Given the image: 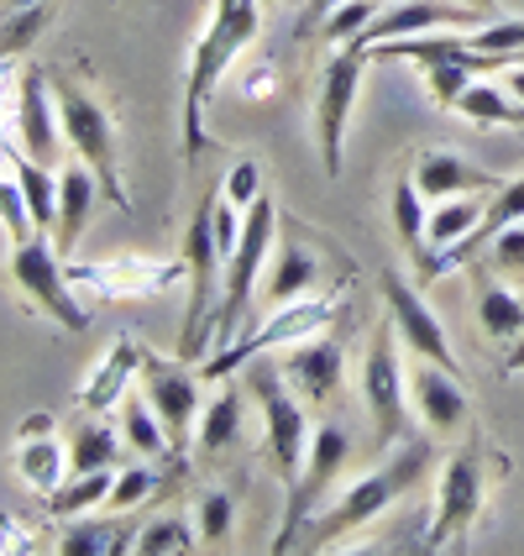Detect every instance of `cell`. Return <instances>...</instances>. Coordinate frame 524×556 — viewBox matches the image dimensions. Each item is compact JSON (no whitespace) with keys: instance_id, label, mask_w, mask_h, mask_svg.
Segmentation results:
<instances>
[{"instance_id":"obj_1","label":"cell","mask_w":524,"mask_h":556,"mask_svg":"<svg viewBox=\"0 0 524 556\" xmlns=\"http://www.w3.org/2000/svg\"><path fill=\"white\" fill-rule=\"evenodd\" d=\"M257 22H263V0H216L210 27L194 42L189 79H184V163H194V157L210 148V137H205V105L216 94L220 74L231 68V59L257 37Z\"/></svg>"},{"instance_id":"obj_2","label":"cell","mask_w":524,"mask_h":556,"mask_svg":"<svg viewBox=\"0 0 524 556\" xmlns=\"http://www.w3.org/2000/svg\"><path fill=\"white\" fill-rule=\"evenodd\" d=\"M425 467H431V441H404L399 452H394V463L368 472V478H357L331 509H320V515L309 520V535H299V552H331L352 530L372 526L383 509H394V504L425 478Z\"/></svg>"},{"instance_id":"obj_3","label":"cell","mask_w":524,"mask_h":556,"mask_svg":"<svg viewBox=\"0 0 524 556\" xmlns=\"http://www.w3.org/2000/svg\"><path fill=\"white\" fill-rule=\"evenodd\" d=\"M48 79H53V94H59V122H63L68 157H85L94 168V179H100V194L126 211L122 157H116V122H111V111H105V105L94 100L90 85H79L74 74L48 68Z\"/></svg>"},{"instance_id":"obj_4","label":"cell","mask_w":524,"mask_h":556,"mask_svg":"<svg viewBox=\"0 0 524 556\" xmlns=\"http://www.w3.org/2000/svg\"><path fill=\"white\" fill-rule=\"evenodd\" d=\"M278 242V205L268 194H257L247 205V226H242V248L226 257V283H220V305H216V352L237 346L247 337V309H252V289L273 257Z\"/></svg>"},{"instance_id":"obj_5","label":"cell","mask_w":524,"mask_h":556,"mask_svg":"<svg viewBox=\"0 0 524 556\" xmlns=\"http://www.w3.org/2000/svg\"><path fill=\"white\" fill-rule=\"evenodd\" d=\"M488 467H498V457L472 435L462 452L446 463L440 472V489H435V520H431V535L420 541V552L435 556V552H457L467 546V530L477 526L483 504H488Z\"/></svg>"},{"instance_id":"obj_6","label":"cell","mask_w":524,"mask_h":556,"mask_svg":"<svg viewBox=\"0 0 524 556\" xmlns=\"http://www.w3.org/2000/svg\"><path fill=\"white\" fill-rule=\"evenodd\" d=\"M184 274H189V315H184V337H179V363H194L210 341L216 326V289L226 283V257L216 248V200L205 194L189 216L184 231Z\"/></svg>"},{"instance_id":"obj_7","label":"cell","mask_w":524,"mask_h":556,"mask_svg":"<svg viewBox=\"0 0 524 556\" xmlns=\"http://www.w3.org/2000/svg\"><path fill=\"white\" fill-rule=\"evenodd\" d=\"M247 383H252V394H257V404H263V452H268L273 472L283 478V489H294L299 472H305L309 435H315L305 420V404L283 383L278 363H257L247 372Z\"/></svg>"},{"instance_id":"obj_8","label":"cell","mask_w":524,"mask_h":556,"mask_svg":"<svg viewBox=\"0 0 524 556\" xmlns=\"http://www.w3.org/2000/svg\"><path fill=\"white\" fill-rule=\"evenodd\" d=\"M352 457V435L341 420H325V426H315L309 435V457H305V472H299V483L289 489V504H283V520H278V535H273V552H294L299 546V530L315 520V509L325 504L331 494V483L341 478V467Z\"/></svg>"},{"instance_id":"obj_9","label":"cell","mask_w":524,"mask_h":556,"mask_svg":"<svg viewBox=\"0 0 524 556\" xmlns=\"http://www.w3.org/2000/svg\"><path fill=\"white\" fill-rule=\"evenodd\" d=\"M362 68H368V48H331V59L320 68V100H315V137H320V168L325 179H341L346 168V126H352V105L362 90Z\"/></svg>"},{"instance_id":"obj_10","label":"cell","mask_w":524,"mask_h":556,"mask_svg":"<svg viewBox=\"0 0 524 556\" xmlns=\"http://www.w3.org/2000/svg\"><path fill=\"white\" fill-rule=\"evenodd\" d=\"M11 283L27 294L31 309H42L48 320H59L63 331H90V309L74 300L63 257L53 242H42V231H31L27 242H11Z\"/></svg>"},{"instance_id":"obj_11","label":"cell","mask_w":524,"mask_h":556,"mask_svg":"<svg viewBox=\"0 0 524 556\" xmlns=\"http://www.w3.org/2000/svg\"><path fill=\"white\" fill-rule=\"evenodd\" d=\"M394 337H399V331H394V320L383 315L368 341V363H362V394H368V415H372L378 446H394V441L409 435V404H404V372H399Z\"/></svg>"},{"instance_id":"obj_12","label":"cell","mask_w":524,"mask_h":556,"mask_svg":"<svg viewBox=\"0 0 524 556\" xmlns=\"http://www.w3.org/2000/svg\"><path fill=\"white\" fill-rule=\"evenodd\" d=\"M378 294H383V305H388L394 331L409 341V352H414L420 363H435V368L457 372V352H451V341H446L440 315L425 305L420 283H409V278H399L394 268H383V274H378Z\"/></svg>"},{"instance_id":"obj_13","label":"cell","mask_w":524,"mask_h":556,"mask_svg":"<svg viewBox=\"0 0 524 556\" xmlns=\"http://www.w3.org/2000/svg\"><path fill=\"white\" fill-rule=\"evenodd\" d=\"M16 148L31 153L37 163H63L68 142H63V122H59V94L48 68H27L22 85H16Z\"/></svg>"},{"instance_id":"obj_14","label":"cell","mask_w":524,"mask_h":556,"mask_svg":"<svg viewBox=\"0 0 524 556\" xmlns=\"http://www.w3.org/2000/svg\"><path fill=\"white\" fill-rule=\"evenodd\" d=\"M142 394H148V404L157 409V420H163V431H168V446L184 452L189 441H194V426H200V389H194L189 368L142 352Z\"/></svg>"},{"instance_id":"obj_15","label":"cell","mask_w":524,"mask_h":556,"mask_svg":"<svg viewBox=\"0 0 524 556\" xmlns=\"http://www.w3.org/2000/svg\"><path fill=\"white\" fill-rule=\"evenodd\" d=\"M488 16L472 11L467 0H399L394 11H378L372 27L362 31L357 48H378V42H394V37H420L435 27H483Z\"/></svg>"},{"instance_id":"obj_16","label":"cell","mask_w":524,"mask_h":556,"mask_svg":"<svg viewBox=\"0 0 524 556\" xmlns=\"http://www.w3.org/2000/svg\"><path fill=\"white\" fill-rule=\"evenodd\" d=\"M278 372H283V383H289L305 404H325L331 394H341V378H346V363H341V337L294 341V346L278 357Z\"/></svg>"},{"instance_id":"obj_17","label":"cell","mask_w":524,"mask_h":556,"mask_svg":"<svg viewBox=\"0 0 524 556\" xmlns=\"http://www.w3.org/2000/svg\"><path fill=\"white\" fill-rule=\"evenodd\" d=\"M336 300H299L294 309H278L268 326H257V331H247V337L237 341V346H226L216 363L205 368V378H220V372H231L237 363H247L252 352H268V346H278V341H299V337H309L315 326H325L331 315H336Z\"/></svg>"},{"instance_id":"obj_18","label":"cell","mask_w":524,"mask_h":556,"mask_svg":"<svg viewBox=\"0 0 524 556\" xmlns=\"http://www.w3.org/2000/svg\"><path fill=\"white\" fill-rule=\"evenodd\" d=\"M325 263L331 257L320 252V242L309 231H289L283 242H273V263L263 268V294L273 305H289V300H299L305 289H315L325 278Z\"/></svg>"},{"instance_id":"obj_19","label":"cell","mask_w":524,"mask_h":556,"mask_svg":"<svg viewBox=\"0 0 524 556\" xmlns=\"http://www.w3.org/2000/svg\"><path fill=\"white\" fill-rule=\"evenodd\" d=\"M409 400H414V415L431 426V435H457L472 420V400H467L462 378L435 368V363L409 372Z\"/></svg>"},{"instance_id":"obj_20","label":"cell","mask_w":524,"mask_h":556,"mask_svg":"<svg viewBox=\"0 0 524 556\" xmlns=\"http://www.w3.org/2000/svg\"><path fill=\"white\" fill-rule=\"evenodd\" d=\"M409 174H414V185H420V194H425V200H451V194H494V189L503 185L498 174L477 168V163H467L462 153H446V148L414 153Z\"/></svg>"},{"instance_id":"obj_21","label":"cell","mask_w":524,"mask_h":556,"mask_svg":"<svg viewBox=\"0 0 524 556\" xmlns=\"http://www.w3.org/2000/svg\"><path fill=\"white\" fill-rule=\"evenodd\" d=\"M94 194H100V179H94V168L85 157H68L59 174V220H53V248L59 257L79 248V237H85V226L94 216Z\"/></svg>"},{"instance_id":"obj_22","label":"cell","mask_w":524,"mask_h":556,"mask_svg":"<svg viewBox=\"0 0 524 556\" xmlns=\"http://www.w3.org/2000/svg\"><path fill=\"white\" fill-rule=\"evenodd\" d=\"M477 326L494 346H524V300L494 278H477Z\"/></svg>"},{"instance_id":"obj_23","label":"cell","mask_w":524,"mask_h":556,"mask_svg":"<svg viewBox=\"0 0 524 556\" xmlns=\"http://www.w3.org/2000/svg\"><path fill=\"white\" fill-rule=\"evenodd\" d=\"M483 211H488V200L483 194H451V200H435V216L425 220V263H431L435 252H446L451 242H462V237H472L477 226H483ZM420 263V268H425ZM414 268V274H420Z\"/></svg>"},{"instance_id":"obj_24","label":"cell","mask_w":524,"mask_h":556,"mask_svg":"<svg viewBox=\"0 0 524 556\" xmlns=\"http://www.w3.org/2000/svg\"><path fill=\"white\" fill-rule=\"evenodd\" d=\"M194 446H200L205 463H216V457H226L231 446H242V394H237V389H220L216 400L200 409Z\"/></svg>"},{"instance_id":"obj_25","label":"cell","mask_w":524,"mask_h":556,"mask_svg":"<svg viewBox=\"0 0 524 556\" xmlns=\"http://www.w3.org/2000/svg\"><path fill=\"white\" fill-rule=\"evenodd\" d=\"M5 157H11V174H16L22 194H27L31 226L37 231H53V220H59V174L48 163H37L31 153H22V148H11Z\"/></svg>"},{"instance_id":"obj_26","label":"cell","mask_w":524,"mask_h":556,"mask_svg":"<svg viewBox=\"0 0 524 556\" xmlns=\"http://www.w3.org/2000/svg\"><path fill=\"white\" fill-rule=\"evenodd\" d=\"M131 541H137V535H131V526H122V520H85V515H74L53 546H59L63 556H111V552H126Z\"/></svg>"},{"instance_id":"obj_27","label":"cell","mask_w":524,"mask_h":556,"mask_svg":"<svg viewBox=\"0 0 524 556\" xmlns=\"http://www.w3.org/2000/svg\"><path fill=\"white\" fill-rule=\"evenodd\" d=\"M111 489H116V467H94V472H74L68 489H53L48 494V515L53 520H74V515H90L100 504H111Z\"/></svg>"},{"instance_id":"obj_28","label":"cell","mask_w":524,"mask_h":556,"mask_svg":"<svg viewBox=\"0 0 524 556\" xmlns=\"http://www.w3.org/2000/svg\"><path fill=\"white\" fill-rule=\"evenodd\" d=\"M394 237H399V248L414 257V268L425 263V194L414 185V174L404 168L399 179H394Z\"/></svg>"},{"instance_id":"obj_29","label":"cell","mask_w":524,"mask_h":556,"mask_svg":"<svg viewBox=\"0 0 524 556\" xmlns=\"http://www.w3.org/2000/svg\"><path fill=\"white\" fill-rule=\"evenodd\" d=\"M122 435L131 452H142V457H163V452H174L168 446V431H163V420H157V409L148 404V394H122Z\"/></svg>"},{"instance_id":"obj_30","label":"cell","mask_w":524,"mask_h":556,"mask_svg":"<svg viewBox=\"0 0 524 556\" xmlns=\"http://www.w3.org/2000/svg\"><path fill=\"white\" fill-rule=\"evenodd\" d=\"M200 546V526H189L184 515H153L148 526L137 530V541H131V552H142V556H189Z\"/></svg>"},{"instance_id":"obj_31","label":"cell","mask_w":524,"mask_h":556,"mask_svg":"<svg viewBox=\"0 0 524 556\" xmlns=\"http://www.w3.org/2000/svg\"><path fill=\"white\" fill-rule=\"evenodd\" d=\"M122 463V441L111 426L100 420H79L74 435H68V467L74 472H94V467H116Z\"/></svg>"},{"instance_id":"obj_32","label":"cell","mask_w":524,"mask_h":556,"mask_svg":"<svg viewBox=\"0 0 524 556\" xmlns=\"http://www.w3.org/2000/svg\"><path fill=\"white\" fill-rule=\"evenodd\" d=\"M16 472L27 478V489L53 494L63 483V446L48 441V431H42V441H22V446H16Z\"/></svg>"},{"instance_id":"obj_33","label":"cell","mask_w":524,"mask_h":556,"mask_svg":"<svg viewBox=\"0 0 524 556\" xmlns=\"http://www.w3.org/2000/svg\"><path fill=\"white\" fill-rule=\"evenodd\" d=\"M48 16H53L48 0L22 5V11H0V59H16L22 48H31L42 37V27H48Z\"/></svg>"},{"instance_id":"obj_34","label":"cell","mask_w":524,"mask_h":556,"mask_svg":"<svg viewBox=\"0 0 524 556\" xmlns=\"http://www.w3.org/2000/svg\"><path fill=\"white\" fill-rule=\"evenodd\" d=\"M372 16H378V0H341L336 11L320 22V37H325L331 48H352V42H362V31L372 27Z\"/></svg>"},{"instance_id":"obj_35","label":"cell","mask_w":524,"mask_h":556,"mask_svg":"<svg viewBox=\"0 0 524 556\" xmlns=\"http://www.w3.org/2000/svg\"><path fill=\"white\" fill-rule=\"evenodd\" d=\"M457 111L477 126H514V111H520V105H509L503 90H494V85H467L462 100H457Z\"/></svg>"},{"instance_id":"obj_36","label":"cell","mask_w":524,"mask_h":556,"mask_svg":"<svg viewBox=\"0 0 524 556\" xmlns=\"http://www.w3.org/2000/svg\"><path fill=\"white\" fill-rule=\"evenodd\" d=\"M194 526H200V541H205V546L231 541V526H237V498L226 494V489H210V494L200 498V515H194Z\"/></svg>"},{"instance_id":"obj_37","label":"cell","mask_w":524,"mask_h":556,"mask_svg":"<svg viewBox=\"0 0 524 556\" xmlns=\"http://www.w3.org/2000/svg\"><path fill=\"white\" fill-rule=\"evenodd\" d=\"M467 42L477 53H498V59L514 63L524 53V16H514V22H483V27L467 31Z\"/></svg>"},{"instance_id":"obj_38","label":"cell","mask_w":524,"mask_h":556,"mask_svg":"<svg viewBox=\"0 0 524 556\" xmlns=\"http://www.w3.org/2000/svg\"><path fill=\"white\" fill-rule=\"evenodd\" d=\"M0 226L11 231V242H27L31 231V211H27V194H22V185H16V174L11 179H0Z\"/></svg>"},{"instance_id":"obj_39","label":"cell","mask_w":524,"mask_h":556,"mask_svg":"<svg viewBox=\"0 0 524 556\" xmlns=\"http://www.w3.org/2000/svg\"><path fill=\"white\" fill-rule=\"evenodd\" d=\"M142 363V352L137 346H126V341H116V352H111V368H105V378L94 383L90 394H85V404H105V400H116V389H122V378L131 368Z\"/></svg>"},{"instance_id":"obj_40","label":"cell","mask_w":524,"mask_h":556,"mask_svg":"<svg viewBox=\"0 0 524 556\" xmlns=\"http://www.w3.org/2000/svg\"><path fill=\"white\" fill-rule=\"evenodd\" d=\"M157 483H163V478H157L153 467H131V472H122L116 489H111V509H137L142 498L157 494Z\"/></svg>"},{"instance_id":"obj_41","label":"cell","mask_w":524,"mask_h":556,"mask_svg":"<svg viewBox=\"0 0 524 556\" xmlns=\"http://www.w3.org/2000/svg\"><path fill=\"white\" fill-rule=\"evenodd\" d=\"M488 263H494L498 274H524V220L503 226L494 242H488Z\"/></svg>"},{"instance_id":"obj_42","label":"cell","mask_w":524,"mask_h":556,"mask_svg":"<svg viewBox=\"0 0 524 556\" xmlns=\"http://www.w3.org/2000/svg\"><path fill=\"white\" fill-rule=\"evenodd\" d=\"M220 194H226V200H231L237 211H247L252 200L263 194V168H257V163H237V168H231V179H226V189H220Z\"/></svg>"},{"instance_id":"obj_43","label":"cell","mask_w":524,"mask_h":556,"mask_svg":"<svg viewBox=\"0 0 524 556\" xmlns=\"http://www.w3.org/2000/svg\"><path fill=\"white\" fill-rule=\"evenodd\" d=\"M341 0H309V11H305V22H299V31H315L320 27V22H325V16H331V11H336Z\"/></svg>"},{"instance_id":"obj_44","label":"cell","mask_w":524,"mask_h":556,"mask_svg":"<svg viewBox=\"0 0 524 556\" xmlns=\"http://www.w3.org/2000/svg\"><path fill=\"white\" fill-rule=\"evenodd\" d=\"M467 5H472V11H483V16H494L498 11V0H467Z\"/></svg>"},{"instance_id":"obj_45","label":"cell","mask_w":524,"mask_h":556,"mask_svg":"<svg viewBox=\"0 0 524 556\" xmlns=\"http://www.w3.org/2000/svg\"><path fill=\"white\" fill-rule=\"evenodd\" d=\"M22 5H37V0H0V11H22Z\"/></svg>"},{"instance_id":"obj_46","label":"cell","mask_w":524,"mask_h":556,"mask_svg":"<svg viewBox=\"0 0 524 556\" xmlns=\"http://www.w3.org/2000/svg\"><path fill=\"white\" fill-rule=\"evenodd\" d=\"M514 126H520V131H524V105H520V111H514Z\"/></svg>"},{"instance_id":"obj_47","label":"cell","mask_w":524,"mask_h":556,"mask_svg":"<svg viewBox=\"0 0 524 556\" xmlns=\"http://www.w3.org/2000/svg\"><path fill=\"white\" fill-rule=\"evenodd\" d=\"M509 368H524V346H520V363H509Z\"/></svg>"},{"instance_id":"obj_48","label":"cell","mask_w":524,"mask_h":556,"mask_svg":"<svg viewBox=\"0 0 524 556\" xmlns=\"http://www.w3.org/2000/svg\"><path fill=\"white\" fill-rule=\"evenodd\" d=\"M263 5H273V0H263Z\"/></svg>"}]
</instances>
